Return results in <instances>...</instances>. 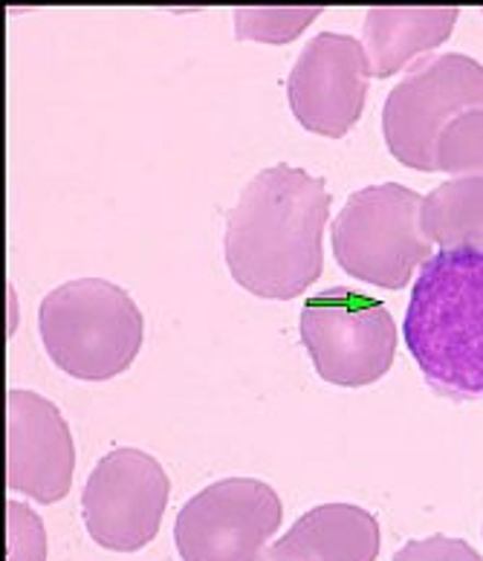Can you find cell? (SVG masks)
Segmentation results:
<instances>
[{
    "label": "cell",
    "mask_w": 483,
    "mask_h": 561,
    "mask_svg": "<svg viewBox=\"0 0 483 561\" xmlns=\"http://www.w3.org/2000/svg\"><path fill=\"white\" fill-rule=\"evenodd\" d=\"M327 215L331 192L322 176L287 162L261 169L226 217L232 278L261 298L301 296L322 275Z\"/></svg>",
    "instance_id": "obj_1"
},
{
    "label": "cell",
    "mask_w": 483,
    "mask_h": 561,
    "mask_svg": "<svg viewBox=\"0 0 483 561\" xmlns=\"http://www.w3.org/2000/svg\"><path fill=\"white\" fill-rule=\"evenodd\" d=\"M405 345L440 397H483V249H440L411 289Z\"/></svg>",
    "instance_id": "obj_2"
},
{
    "label": "cell",
    "mask_w": 483,
    "mask_h": 561,
    "mask_svg": "<svg viewBox=\"0 0 483 561\" xmlns=\"http://www.w3.org/2000/svg\"><path fill=\"white\" fill-rule=\"evenodd\" d=\"M38 330L58 368L76 379L102 382L137 359L146 319L119 284L76 278L44 296Z\"/></svg>",
    "instance_id": "obj_3"
},
{
    "label": "cell",
    "mask_w": 483,
    "mask_h": 561,
    "mask_svg": "<svg viewBox=\"0 0 483 561\" xmlns=\"http://www.w3.org/2000/svg\"><path fill=\"white\" fill-rule=\"evenodd\" d=\"M333 255L365 284L403 289L435 257V241L423 229V197L400 183L354 192L333 220Z\"/></svg>",
    "instance_id": "obj_4"
},
{
    "label": "cell",
    "mask_w": 483,
    "mask_h": 561,
    "mask_svg": "<svg viewBox=\"0 0 483 561\" xmlns=\"http://www.w3.org/2000/svg\"><path fill=\"white\" fill-rule=\"evenodd\" d=\"M298 330L319 377L333 386H368L394 365V316L359 289L331 287L307 298Z\"/></svg>",
    "instance_id": "obj_5"
},
{
    "label": "cell",
    "mask_w": 483,
    "mask_h": 561,
    "mask_svg": "<svg viewBox=\"0 0 483 561\" xmlns=\"http://www.w3.org/2000/svg\"><path fill=\"white\" fill-rule=\"evenodd\" d=\"M483 107V65L463 53H440L400 79L382 107L388 151L409 169L437 171V139L460 113Z\"/></svg>",
    "instance_id": "obj_6"
},
{
    "label": "cell",
    "mask_w": 483,
    "mask_h": 561,
    "mask_svg": "<svg viewBox=\"0 0 483 561\" xmlns=\"http://www.w3.org/2000/svg\"><path fill=\"white\" fill-rule=\"evenodd\" d=\"M281 518V497L269 483L223 478L183 504L174 541L183 561H264Z\"/></svg>",
    "instance_id": "obj_7"
},
{
    "label": "cell",
    "mask_w": 483,
    "mask_h": 561,
    "mask_svg": "<svg viewBox=\"0 0 483 561\" xmlns=\"http://www.w3.org/2000/svg\"><path fill=\"white\" fill-rule=\"evenodd\" d=\"M169 495L171 481L160 460L142 449L119 446L93 466L84 483V527L107 550H142L160 533Z\"/></svg>",
    "instance_id": "obj_8"
},
{
    "label": "cell",
    "mask_w": 483,
    "mask_h": 561,
    "mask_svg": "<svg viewBox=\"0 0 483 561\" xmlns=\"http://www.w3.org/2000/svg\"><path fill=\"white\" fill-rule=\"evenodd\" d=\"M371 65L363 41L345 33H319L298 53L287 79L296 119L322 137H345L363 113Z\"/></svg>",
    "instance_id": "obj_9"
},
{
    "label": "cell",
    "mask_w": 483,
    "mask_h": 561,
    "mask_svg": "<svg viewBox=\"0 0 483 561\" xmlns=\"http://www.w3.org/2000/svg\"><path fill=\"white\" fill-rule=\"evenodd\" d=\"M76 443L56 402L35 391L7 393V486L38 504H56L70 492Z\"/></svg>",
    "instance_id": "obj_10"
},
{
    "label": "cell",
    "mask_w": 483,
    "mask_h": 561,
    "mask_svg": "<svg viewBox=\"0 0 483 561\" xmlns=\"http://www.w3.org/2000/svg\"><path fill=\"white\" fill-rule=\"evenodd\" d=\"M377 515L356 504H322L301 515L264 561H377Z\"/></svg>",
    "instance_id": "obj_11"
},
{
    "label": "cell",
    "mask_w": 483,
    "mask_h": 561,
    "mask_svg": "<svg viewBox=\"0 0 483 561\" xmlns=\"http://www.w3.org/2000/svg\"><path fill=\"white\" fill-rule=\"evenodd\" d=\"M458 9H368L363 24V47L371 76L388 79L419 56H428L451 38Z\"/></svg>",
    "instance_id": "obj_12"
},
{
    "label": "cell",
    "mask_w": 483,
    "mask_h": 561,
    "mask_svg": "<svg viewBox=\"0 0 483 561\" xmlns=\"http://www.w3.org/2000/svg\"><path fill=\"white\" fill-rule=\"evenodd\" d=\"M423 229L440 249H483V176H451L432 188Z\"/></svg>",
    "instance_id": "obj_13"
},
{
    "label": "cell",
    "mask_w": 483,
    "mask_h": 561,
    "mask_svg": "<svg viewBox=\"0 0 483 561\" xmlns=\"http://www.w3.org/2000/svg\"><path fill=\"white\" fill-rule=\"evenodd\" d=\"M437 171L451 176H483V107L460 113L437 139Z\"/></svg>",
    "instance_id": "obj_14"
},
{
    "label": "cell",
    "mask_w": 483,
    "mask_h": 561,
    "mask_svg": "<svg viewBox=\"0 0 483 561\" xmlns=\"http://www.w3.org/2000/svg\"><path fill=\"white\" fill-rule=\"evenodd\" d=\"M322 9H238L234 12V38L284 44L301 35L307 24H313Z\"/></svg>",
    "instance_id": "obj_15"
},
{
    "label": "cell",
    "mask_w": 483,
    "mask_h": 561,
    "mask_svg": "<svg viewBox=\"0 0 483 561\" xmlns=\"http://www.w3.org/2000/svg\"><path fill=\"white\" fill-rule=\"evenodd\" d=\"M7 561H47V533L38 513L7 501Z\"/></svg>",
    "instance_id": "obj_16"
},
{
    "label": "cell",
    "mask_w": 483,
    "mask_h": 561,
    "mask_svg": "<svg viewBox=\"0 0 483 561\" xmlns=\"http://www.w3.org/2000/svg\"><path fill=\"white\" fill-rule=\"evenodd\" d=\"M391 561H483L475 547L463 538L428 536L414 538Z\"/></svg>",
    "instance_id": "obj_17"
}]
</instances>
